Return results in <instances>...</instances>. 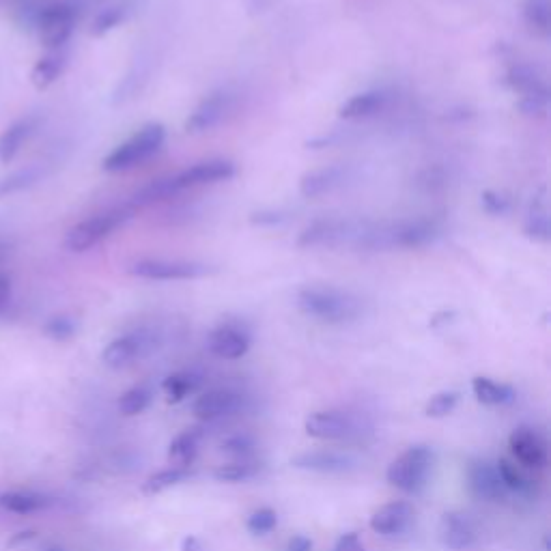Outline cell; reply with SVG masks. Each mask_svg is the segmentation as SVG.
Listing matches in <instances>:
<instances>
[{
  "mask_svg": "<svg viewBox=\"0 0 551 551\" xmlns=\"http://www.w3.org/2000/svg\"><path fill=\"white\" fill-rule=\"evenodd\" d=\"M524 20L536 35L551 33V0H526Z\"/></svg>",
  "mask_w": 551,
  "mask_h": 551,
  "instance_id": "obj_29",
  "label": "cell"
},
{
  "mask_svg": "<svg viewBox=\"0 0 551 551\" xmlns=\"http://www.w3.org/2000/svg\"><path fill=\"white\" fill-rule=\"evenodd\" d=\"M390 104V95L386 91H364L349 97V100L338 110V115L349 121L369 119L384 112Z\"/></svg>",
  "mask_w": 551,
  "mask_h": 551,
  "instance_id": "obj_21",
  "label": "cell"
},
{
  "mask_svg": "<svg viewBox=\"0 0 551 551\" xmlns=\"http://www.w3.org/2000/svg\"><path fill=\"white\" fill-rule=\"evenodd\" d=\"M37 179H39V173L35 171V168H26V171H18L5 179H0V199L31 188L33 183H37Z\"/></svg>",
  "mask_w": 551,
  "mask_h": 551,
  "instance_id": "obj_36",
  "label": "cell"
},
{
  "mask_svg": "<svg viewBox=\"0 0 551 551\" xmlns=\"http://www.w3.org/2000/svg\"><path fill=\"white\" fill-rule=\"evenodd\" d=\"M442 235V226L435 220H405L397 224H381V244L392 248H422L433 244Z\"/></svg>",
  "mask_w": 551,
  "mask_h": 551,
  "instance_id": "obj_7",
  "label": "cell"
},
{
  "mask_svg": "<svg viewBox=\"0 0 551 551\" xmlns=\"http://www.w3.org/2000/svg\"><path fill=\"white\" fill-rule=\"evenodd\" d=\"M287 551H313V541L306 539V536H302V534H298L289 541Z\"/></svg>",
  "mask_w": 551,
  "mask_h": 551,
  "instance_id": "obj_44",
  "label": "cell"
},
{
  "mask_svg": "<svg viewBox=\"0 0 551 551\" xmlns=\"http://www.w3.org/2000/svg\"><path fill=\"white\" fill-rule=\"evenodd\" d=\"M457 403H459V392H455V390L437 392V394H433L431 401L427 403L425 414L429 418H444V416L455 412Z\"/></svg>",
  "mask_w": 551,
  "mask_h": 551,
  "instance_id": "obj_37",
  "label": "cell"
},
{
  "mask_svg": "<svg viewBox=\"0 0 551 551\" xmlns=\"http://www.w3.org/2000/svg\"><path fill=\"white\" fill-rule=\"evenodd\" d=\"M9 257H11V246L5 244V242H0V265H3Z\"/></svg>",
  "mask_w": 551,
  "mask_h": 551,
  "instance_id": "obj_47",
  "label": "cell"
},
{
  "mask_svg": "<svg viewBox=\"0 0 551 551\" xmlns=\"http://www.w3.org/2000/svg\"><path fill=\"white\" fill-rule=\"evenodd\" d=\"M257 474H259V465L248 459L224 463L214 470V478L220 480V483H242V480H248Z\"/></svg>",
  "mask_w": 551,
  "mask_h": 551,
  "instance_id": "obj_33",
  "label": "cell"
},
{
  "mask_svg": "<svg viewBox=\"0 0 551 551\" xmlns=\"http://www.w3.org/2000/svg\"><path fill=\"white\" fill-rule=\"evenodd\" d=\"M414 521V508L409 502H390L379 508L371 517V530L384 536L401 534Z\"/></svg>",
  "mask_w": 551,
  "mask_h": 551,
  "instance_id": "obj_18",
  "label": "cell"
},
{
  "mask_svg": "<svg viewBox=\"0 0 551 551\" xmlns=\"http://www.w3.org/2000/svg\"><path fill=\"white\" fill-rule=\"evenodd\" d=\"M35 119H20L0 134V164H9L35 132Z\"/></svg>",
  "mask_w": 551,
  "mask_h": 551,
  "instance_id": "obj_23",
  "label": "cell"
},
{
  "mask_svg": "<svg viewBox=\"0 0 551 551\" xmlns=\"http://www.w3.org/2000/svg\"><path fill=\"white\" fill-rule=\"evenodd\" d=\"M293 468L317 474H343L356 468V459L336 450H308L293 457Z\"/></svg>",
  "mask_w": 551,
  "mask_h": 551,
  "instance_id": "obj_15",
  "label": "cell"
},
{
  "mask_svg": "<svg viewBox=\"0 0 551 551\" xmlns=\"http://www.w3.org/2000/svg\"><path fill=\"white\" fill-rule=\"evenodd\" d=\"M155 347H158V334L151 330H136L108 343L102 351V360L108 369L121 371L127 369V366H132L134 362L147 358Z\"/></svg>",
  "mask_w": 551,
  "mask_h": 551,
  "instance_id": "obj_6",
  "label": "cell"
},
{
  "mask_svg": "<svg viewBox=\"0 0 551 551\" xmlns=\"http://www.w3.org/2000/svg\"><path fill=\"white\" fill-rule=\"evenodd\" d=\"M474 397L483 405H506L515 401V390L508 384H498L489 377H474Z\"/></svg>",
  "mask_w": 551,
  "mask_h": 551,
  "instance_id": "obj_26",
  "label": "cell"
},
{
  "mask_svg": "<svg viewBox=\"0 0 551 551\" xmlns=\"http://www.w3.org/2000/svg\"><path fill=\"white\" fill-rule=\"evenodd\" d=\"M78 20V9L69 3H52L39 9L35 18V28L39 33L41 44L46 48H61L69 37L74 35Z\"/></svg>",
  "mask_w": 551,
  "mask_h": 551,
  "instance_id": "obj_5",
  "label": "cell"
},
{
  "mask_svg": "<svg viewBox=\"0 0 551 551\" xmlns=\"http://www.w3.org/2000/svg\"><path fill=\"white\" fill-rule=\"evenodd\" d=\"M498 468V474L502 478V485L506 487V491H515V493H532L534 489V483L530 478L524 476V472H521L517 468V463H513L511 459H500L496 463Z\"/></svg>",
  "mask_w": 551,
  "mask_h": 551,
  "instance_id": "obj_32",
  "label": "cell"
},
{
  "mask_svg": "<svg viewBox=\"0 0 551 551\" xmlns=\"http://www.w3.org/2000/svg\"><path fill=\"white\" fill-rule=\"evenodd\" d=\"M334 551H364V545L356 532H347L336 541Z\"/></svg>",
  "mask_w": 551,
  "mask_h": 551,
  "instance_id": "obj_43",
  "label": "cell"
},
{
  "mask_svg": "<svg viewBox=\"0 0 551 551\" xmlns=\"http://www.w3.org/2000/svg\"><path fill=\"white\" fill-rule=\"evenodd\" d=\"M276 526H278V513L274 508H259V511H254L246 521V530L254 536L270 534Z\"/></svg>",
  "mask_w": 551,
  "mask_h": 551,
  "instance_id": "obj_38",
  "label": "cell"
},
{
  "mask_svg": "<svg viewBox=\"0 0 551 551\" xmlns=\"http://www.w3.org/2000/svg\"><path fill=\"white\" fill-rule=\"evenodd\" d=\"M304 429L315 440H349V437L360 433V425L353 414L341 412V409H321V412H313L306 422Z\"/></svg>",
  "mask_w": 551,
  "mask_h": 551,
  "instance_id": "obj_9",
  "label": "cell"
},
{
  "mask_svg": "<svg viewBox=\"0 0 551 551\" xmlns=\"http://www.w3.org/2000/svg\"><path fill=\"white\" fill-rule=\"evenodd\" d=\"M362 222L351 220H317L300 233L298 246L300 248H338V246H353L358 239Z\"/></svg>",
  "mask_w": 551,
  "mask_h": 551,
  "instance_id": "obj_8",
  "label": "cell"
},
{
  "mask_svg": "<svg viewBox=\"0 0 551 551\" xmlns=\"http://www.w3.org/2000/svg\"><path fill=\"white\" fill-rule=\"evenodd\" d=\"M211 272L214 270L205 263L171 259H140L130 267V274L143 280H190L207 276Z\"/></svg>",
  "mask_w": 551,
  "mask_h": 551,
  "instance_id": "obj_10",
  "label": "cell"
},
{
  "mask_svg": "<svg viewBox=\"0 0 551 551\" xmlns=\"http://www.w3.org/2000/svg\"><path fill=\"white\" fill-rule=\"evenodd\" d=\"M201 379L196 377L194 373H188V371H181V373H173L168 375L164 379L162 384V390L166 394L168 403H181L186 397H190V394L199 388Z\"/></svg>",
  "mask_w": 551,
  "mask_h": 551,
  "instance_id": "obj_28",
  "label": "cell"
},
{
  "mask_svg": "<svg viewBox=\"0 0 551 551\" xmlns=\"http://www.w3.org/2000/svg\"><path fill=\"white\" fill-rule=\"evenodd\" d=\"M233 106V95L229 91H216L194 108L186 121V130L190 134H203L214 130V127L226 117V112Z\"/></svg>",
  "mask_w": 551,
  "mask_h": 551,
  "instance_id": "obj_13",
  "label": "cell"
},
{
  "mask_svg": "<svg viewBox=\"0 0 551 551\" xmlns=\"http://www.w3.org/2000/svg\"><path fill=\"white\" fill-rule=\"evenodd\" d=\"M244 407V397L235 390L218 388L209 390L203 397L196 399L194 414L201 420H218L224 416H231Z\"/></svg>",
  "mask_w": 551,
  "mask_h": 551,
  "instance_id": "obj_17",
  "label": "cell"
},
{
  "mask_svg": "<svg viewBox=\"0 0 551 551\" xmlns=\"http://www.w3.org/2000/svg\"><path fill=\"white\" fill-rule=\"evenodd\" d=\"M11 300V278L0 274V310H3Z\"/></svg>",
  "mask_w": 551,
  "mask_h": 551,
  "instance_id": "obj_45",
  "label": "cell"
},
{
  "mask_svg": "<svg viewBox=\"0 0 551 551\" xmlns=\"http://www.w3.org/2000/svg\"><path fill=\"white\" fill-rule=\"evenodd\" d=\"M46 551H63V549L61 547H48Z\"/></svg>",
  "mask_w": 551,
  "mask_h": 551,
  "instance_id": "obj_48",
  "label": "cell"
},
{
  "mask_svg": "<svg viewBox=\"0 0 551 551\" xmlns=\"http://www.w3.org/2000/svg\"><path fill=\"white\" fill-rule=\"evenodd\" d=\"M440 536L448 549L463 551L476 543V528L468 515L446 513L440 524Z\"/></svg>",
  "mask_w": 551,
  "mask_h": 551,
  "instance_id": "obj_20",
  "label": "cell"
},
{
  "mask_svg": "<svg viewBox=\"0 0 551 551\" xmlns=\"http://www.w3.org/2000/svg\"><path fill=\"white\" fill-rule=\"evenodd\" d=\"M298 306L310 319L330 323V326H343L362 315V300L358 295L336 287H304L298 293Z\"/></svg>",
  "mask_w": 551,
  "mask_h": 551,
  "instance_id": "obj_1",
  "label": "cell"
},
{
  "mask_svg": "<svg viewBox=\"0 0 551 551\" xmlns=\"http://www.w3.org/2000/svg\"><path fill=\"white\" fill-rule=\"evenodd\" d=\"M151 401H153V390L149 386L145 384L134 386L121 394L119 412L123 416H138L145 412V409L151 405Z\"/></svg>",
  "mask_w": 551,
  "mask_h": 551,
  "instance_id": "obj_30",
  "label": "cell"
},
{
  "mask_svg": "<svg viewBox=\"0 0 551 551\" xmlns=\"http://www.w3.org/2000/svg\"><path fill=\"white\" fill-rule=\"evenodd\" d=\"M480 203H483V209H485V214L489 216H506L508 211L513 209V201H511V196L504 194V192H496V190H487L483 192V196H480Z\"/></svg>",
  "mask_w": 551,
  "mask_h": 551,
  "instance_id": "obj_39",
  "label": "cell"
},
{
  "mask_svg": "<svg viewBox=\"0 0 551 551\" xmlns=\"http://www.w3.org/2000/svg\"><path fill=\"white\" fill-rule=\"evenodd\" d=\"M132 214H134L132 207H121V209L102 211V214L78 222L76 226L69 229L65 237V248L78 254L95 248L97 244L104 242L106 237L115 233L119 226H123L127 220H130Z\"/></svg>",
  "mask_w": 551,
  "mask_h": 551,
  "instance_id": "obj_4",
  "label": "cell"
},
{
  "mask_svg": "<svg viewBox=\"0 0 551 551\" xmlns=\"http://www.w3.org/2000/svg\"><path fill=\"white\" fill-rule=\"evenodd\" d=\"M76 330H78L76 321L67 315L52 317L44 328V332L52 338V341H69V338L76 336Z\"/></svg>",
  "mask_w": 551,
  "mask_h": 551,
  "instance_id": "obj_40",
  "label": "cell"
},
{
  "mask_svg": "<svg viewBox=\"0 0 551 551\" xmlns=\"http://www.w3.org/2000/svg\"><path fill=\"white\" fill-rule=\"evenodd\" d=\"M285 220L287 216L280 214V211H259V214H252L250 218L252 224H259V226H276Z\"/></svg>",
  "mask_w": 551,
  "mask_h": 551,
  "instance_id": "obj_42",
  "label": "cell"
},
{
  "mask_svg": "<svg viewBox=\"0 0 551 551\" xmlns=\"http://www.w3.org/2000/svg\"><path fill=\"white\" fill-rule=\"evenodd\" d=\"M127 13H130V9H127L125 5H112V7H106L104 11L97 13V18L93 20L91 33L97 35V37H102V35L110 33L112 28H117V26H121V24L125 22Z\"/></svg>",
  "mask_w": 551,
  "mask_h": 551,
  "instance_id": "obj_35",
  "label": "cell"
},
{
  "mask_svg": "<svg viewBox=\"0 0 551 551\" xmlns=\"http://www.w3.org/2000/svg\"><path fill=\"white\" fill-rule=\"evenodd\" d=\"M468 485L470 491L478 500L485 502H500L506 496V487L502 485V478L498 474L496 465L489 461H472L468 468Z\"/></svg>",
  "mask_w": 551,
  "mask_h": 551,
  "instance_id": "obj_16",
  "label": "cell"
},
{
  "mask_svg": "<svg viewBox=\"0 0 551 551\" xmlns=\"http://www.w3.org/2000/svg\"><path fill=\"white\" fill-rule=\"evenodd\" d=\"M181 551H205V545L201 543V539H196V536H188V539H183L181 543Z\"/></svg>",
  "mask_w": 551,
  "mask_h": 551,
  "instance_id": "obj_46",
  "label": "cell"
},
{
  "mask_svg": "<svg viewBox=\"0 0 551 551\" xmlns=\"http://www.w3.org/2000/svg\"><path fill=\"white\" fill-rule=\"evenodd\" d=\"M237 175V166L231 160H207L201 164H194L179 175L171 177L175 192H183L199 186H214V183L229 181Z\"/></svg>",
  "mask_w": 551,
  "mask_h": 551,
  "instance_id": "obj_11",
  "label": "cell"
},
{
  "mask_svg": "<svg viewBox=\"0 0 551 551\" xmlns=\"http://www.w3.org/2000/svg\"><path fill=\"white\" fill-rule=\"evenodd\" d=\"M222 450L237 459H248L254 452V440L248 433H235L222 442Z\"/></svg>",
  "mask_w": 551,
  "mask_h": 551,
  "instance_id": "obj_41",
  "label": "cell"
},
{
  "mask_svg": "<svg viewBox=\"0 0 551 551\" xmlns=\"http://www.w3.org/2000/svg\"><path fill=\"white\" fill-rule=\"evenodd\" d=\"M175 192L173 188V181L171 177H166V179H155L151 181L149 186H145L140 192H136L134 196V203L130 205L132 209L136 207H147V205H153V203H160V201H166V199H171Z\"/></svg>",
  "mask_w": 551,
  "mask_h": 551,
  "instance_id": "obj_31",
  "label": "cell"
},
{
  "mask_svg": "<svg viewBox=\"0 0 551 551\" xmlns=\"http://www.w3.org/2000/svg\"><path fill=\"white\" fill-rule=\"evenodd\" d=\"M203 433L199 429H188L179 433L168 448V459L175 463V468H190L199 452Z\"/></svg>",
  "mask_w": 551,
  "mask_h": 551,
  "instance_id": "obj_25",
  "label": "cell"
},
{
  "mask_svg": "<svg viewBox=\"0 0 551 551\" xmlns=\"http://www.w3.org/2000/svg\"><path fill=\"white\" fill-rule=\"evenodd\" d=\"M166 143V130L162 123H149L145 127L127 138L125 143H121L117 149H112L104 162L102 168L106 173H123L130 171V168H136L149 158H153Z\"/></svg>",
  "mask_w": 551,
  "mask_h": 551,
  "instance_id": "obj_2",
  "label": "cell"
},
{
  "mask_svg": "<svg viewBox=\"0 0 551 551\" xmlns=\"http://www.w3.org/2000/svg\"><path fill=\"white\" fill-rule=\"evenodd\" d=\"M65 65H67V59L61 52H52V54L44 56V59H39L35 63L33 72H31L33 84L37 89H48L50 84H54L61 78V74L65 72Z\"/></svg>",
  "mask_w": 551,
  "mask_h": 551,
  "instance_id": "obj_27",
  "label": "cell"
},
{
  "mask_svg": "<svg viewBox=\"0 0 551 551\" xmlns=\"http://www.w3.org/2000/svg\"><path fill=\"white\" fill-rule=\"evenodd\" d=\"M524 231L530 239H534V242H539V244H547L551 239V220H549V205H547L545 190L534 196V201H532L530 211L526 216Z\"/></svg>",
  "mask_w": 551,
  "mask_h": 551,
  "instance_id": "obj_22",
  "label": "cell"
},
{
  "mask_svg": "<svg viewBox=\"0 0 551 551\" xmlns=\"http://www.w3.org/2000/svg\"><path fill=\"white\" fill-rule=\"evenodd\" d=\"M513 457L526 465V468H545L547 465V444L539 431L530 427H517L511 437H508Z\"/></svg>",
  "mask_w": 551,
  "mask_h": 551,
  "instance_id": "obj_14",
  "label": "cell"
},
{
  "mask_svg": "<svg viewBox=\"0 0 551 551\" xmlns=\"http://www.w3.org/2000/svg\"><path fill=\"white\" fill-rule=\"evenodd\" d=\"M0 506L16 515H33L39 511H46L48 506H52V500L35 491H9L0 496Z\"/></svg>",
  "mask_w": 551,
  "mask_h": 551,
  "instance_id": "obj_24",
  "label": "cell"
},
{
  "mask_svg": "<svg viewBox=\"0 0 551 551\" xmlns=\"http://www.w3.org/2000/svg\"><path fill=\"white\" fill-rule=\"evenodd\" d=\"M435 465V452L429 446H412L388 465L386 478L403 493H418L427 485Z\"/></svg>",
  "mask_w": 551,
  "mask_h": 551,
  "instance_id": "obj_3",
  "label": "cell"
},
{
  "mask_svg": "<svg viewBox=\"0 0 551 551\" xmlns=\"http://www.w3.org/2000/svg\"><path fill=\"white\" fill-rule=\"evenodd\" d=\"M188 474V468H175L173 465V468L149 476L147 483L143 485V493H147V496H158V493L179 485L181 480H186Z\"/></svg>",
  "mask_w": 551,
  "mask_h": 551,
  "instance_id": "obj_34",
  "label": "cell"
},
{
  "mask_svg": "<svg viewBox=\"0 0 551 551\" xmlns=\"http://www.w3.org/2000/svg\"><path fill=\"white\" fill-rule=\"evenodd\" d=\"M345 179H347L345 166L317 168V171H310L300 179V194L306 196V199H319V196L341 188Z\"/></svg>",
  "mask_w": 551,
  "mask_h": 551,
  "instance_id": "obj_19",
  "label": "cell"
},
{
  "mask_svg": "<svg viewBox=\"0 0 551 551\" xmlns=\"http://www.w3.org/2000/svg\"><path fill=\"white\" fill-rule=\"evenodd\" d=\"M250 332L237 323H222L207 336V349L220 360H239L250 351Z\"/></svg>",
  "mask_w": 551,
  "mask_h": 551,
  "instance_id": "obj_12",
  "label": "cell"
}]
</instances>
